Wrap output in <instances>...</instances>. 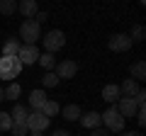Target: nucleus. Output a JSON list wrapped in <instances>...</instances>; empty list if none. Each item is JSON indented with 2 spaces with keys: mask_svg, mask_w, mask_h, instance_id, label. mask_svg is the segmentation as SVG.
Returning <instances> with one entry per match:
<instances>
[{
  "mask_svg": "<svg viewBox=\"0 0 146 136\" xmlns=\"http://www.w3.org/2000/svg\"><path fill=\"white\" fill-rule=\"evenodd\" d=\"M22 63L17 56H3L0 58V78L3 80H10V83H15V78L22 73Z\"/></svg>",
  "mask_w": 146,
  "mask_h": 136,
  "instance_id": "f257e3e1",
  "label": "nucleus"
},
{
  "mask_svg": "<svg viewBox=\"0 0 146 136\" xmlns=\"http://www.w3.org/2000/svg\"><path fill=\"white\" fill-rule=\"evenodd\" d=\"M20 39L25 46H36V42L42 39V24H36L34 20H25L20 24Z\"/></svg>",
  "mask_w": 146,
  "mask_h": 136,
  "instance_id": "f03ea898",
  "label": "nucleus"
},
{
  "mask_svg": "<svg viewBox=\"0 0 146 136\" xmlns=\"http://www.w3.org/2000/svg\"><path fill=\"white\" fill-rule=\"evenodd\" d=\"M100 121L105 124V129H107V131H124V121H127V119L117 112L115 105H110L107 110L100 114Z\"/></svg>",
  "mask_w": 146,
  "mask_h": 136,
  "instance_id": "7ed1b4c3",
  "label": "nucleus"
},
{
  "mask_svg": "<svg viewBox=\"0 0 146 136\" xmlns=\"http://www.w3.org/2000/svg\"><path fill=\"white\" fill-rule=\"evenodd\" d=\"M44 46H46V53H54L58 51V49H63V44H66V34H63L61 29H51L44 34Z\"/></svg>",
  "mask_w": 146,
  "mask_h": 136,
  "instance_id": "20e7f679",
  "label": "nucleus"
},
{
  "mask_svg": "<svg viewBox=\"0 0 146 136\" xmlns=\"http://www.w3.org/2000/svg\"><path fill=\"white\" fill-rule=\"evenodd\" d=\"M25 124H27V131H29V134H42V131L49 126V119L42 114V112H29V117H27Z\"/></svg>",
  "mask_w": 146,
  "mask_h": 136,
  "instance_id": "39448f33",
  "label": "nucleus"
},
{
  "mask_svg": "<svg viewBox=\"0 0 146 136\" xmlns=\"http://www.w3.org/2000/svg\"><path fill=\"white\" fill-rule=\"evenodd\" d=\"M56 78L58 80H63V78H73V75L78 73V63L73 61V58H66V61H61V63H56Z\"/></svg>",
  "mask_w": 146,
  "mask_h": 136,
  "instance_id": "423d86ee",
  "label": "nucleus"
},
{
  "mask_svg": "<svg viewBox=\"0 0 146 136\" xmlns=\"http://www.w3.org/2000/svg\"><path fill=\"white\" fill-rule=\"evenodd\" d=\"M115 107H117V112H119L124 119L127 117H136V110H139V105L134 102V97H119Z\"/></svg>",
  "mask_w": 146,
  "mask_h": 136,
  "instance_id": "0eeeda50",
  "label": "nucleus"
},
{
  "mask_svg": "<svg viewBox=\"0 0 146 136\" xmlns=\"http://www.w3.org/2000/svg\"><path fill=\"white\" fill-rule=\"evenodd\" d=\"M110 49H112V51H117V53L129 51V49H131L129 34H112V37H110Z\"/></svg>",
  "mask_w": 146,
  "mask_h": 136,
  "instance_id": "6e6552de",
  "label": "nucleus"
},
{
  "mask_svg": "<svg viewBox=\"0 0 146 136\" xmlns=\"http://www.w3.org/2000/svg\"><path fill=\"white\" fill-rule=\"evenodd\" d=\"M17 58H20L22 66H34V63L39 61V49H36V46H25V44H22Z\"/></svg>",
  "mask_w": 146,
  "mask_h": 136,
  "instance_id": "1a4fd4ad",
  "label": "nucleus"
},
{
  "mask_svg": "<svg viewBox=\"0 0 146 136\" xmlns=\"http://www.w3.org/2000/svg\"><path fill=\"white\" fill-rule=\"evenodd\" d=\"M80 124L85 126V129H100V124H102V121H100V112H95V110H90V112H85V114H80Z\"/></svg>",
  "mask_w": 146,
  "mask_h": 136,
  "instance_id": "9d476101",
  "label": "nucleus"
},
{
  "mask_svg": "<svg viewBox=\"0 0 146 136\" xmlns=\"http://www.w3.org/2000/svg\"><path fill=\"white\" fill-rule=\"evenodd\" d=\"M17 10H20L27 20H34V15L39 12V5H36V0H22V3H17Z\"/></svg>",
  "mask_w": 146,
  "mask_h": 136,
  "instance_id": "9b49d317",
  "label": "nucleus"
},
{
  "mask_svg": "<svg viewBox=\"0 0 146 136\" xmlns=\"http://www.w3.org/2000/svg\"><path fill=\"white\" fill-rule=\"evenodd\" d=\"M119 97H122L119 85L110 83V85H105V88H102V100H105V102H110V105H117V100H119Z\"/></svg>",
  "mask_w": 146,
  "mask_h": 136,
  "instance_id": "f8f14e48",
  "label": "nucleus"
},
{
  "mask_svg": "<svg viewBox=\"0 0 146 136\" xmlns=\"http://www.w3.org/2000/svg\"><path fill=\"white\" fill-rule=\"evenodd\" d=\"M27 117H29V110H27L25 105H20V102H15V107H12V112H10L12 124H25Z\"/></svg>",
  "mask_w": 146,
  "mask_h": 136,
  "instance_id": "ddd939ff",
  "label": "nucleus"
},
{
  "mask_svg": "<svg viewBox=\"0 0 146 136\" xmlns=\"http://www.w3.org/2000/svg\"><path fill=\"white\" fill-rule=\"evenodd\" d=\"M46 100H49V97H46L44 90H32V92H29V107H32V112H39Z\"/></svg>",
  "mask_w": 146,
  "mask_h": 136,
  "instance_id": "4468645a",
  "label": "nucleus"
},
{
  "mask_svg": "<svg viewBox=\"0 0 146 136\" xmlns=\"http://www.w3.org/2000/svg\"><path fill=\"white\" fill-rule=\"evenodd\" d=\"M139 83L136 80H131V78H124V83L119 85V92H122V97H136V92H139Z\"/></svg>",
  "mask_w": 146,
  "mask_h": 136,
  "instance_id": "2eb2a0df",
  "label": "nucleus"
},
{
  "mask_svg": "<svg viewBox=\"0 0 146 136\" xmlns=\"http://www.w3.org/2000/svg\"><path fill=\"white\" fill-rule=\"evenodd\" d=\"M39 112H42V114L46 117V119H51V117H56L58 112H61V107H58V102H56V100H46V102L42 105V110H39Z\"/></svg>",
  "mask_w": 146,
  "mask_h": 136,
  "instance_id": "dca6fc26",
  "label": "nucleus"
},
{
  "mask_svg": "<svg viewBox=\"0 0 146 136\" xmlns=\"http://www.w3.org/2000/svg\"><path fill=\"white\" fill-rule=\"evenodd\" d=\"M129 78H131V80H136V83L146 78V63H144V61H136L134 66L129 68Z\"/></svg>",
  "mask_w": 146,
  "mask_h": 136,
  "instance_id": "f3484780",
  "label": "nucleus"
},
{
  "mask_svg": "<svg viewBox=\"0 0 146 136\" xmlns=\"http://www.w3.org/2000/svg\"><path fill=\"white\" fill-rule=\"evenodd\" d=\"M61 114H63V119H68V121H78L83 112H80L78 105H66V107L61 110Z\"/></svg>",
  "mask_w": 146,
  "mask_h": 136,
  "instance_id": "a211bd4d",
  "label": "nucleus"
},
{
  "mask_svg": "<svg viewBox=\"0 0 146 136\" xmlns=\"http://www.w3.org/2000/svg\"><path fill=\"white\" fill-rule=\"evenodd\" d=\"M22 49V44L17 42V39H7L5 44H3V56H17Z\"/></svg>",
  "mask_w": 146,
  "mask_h": 136,
  "instance_id": "6ab92c4d",
  "label": "nucleus"
},
{
  "mask_svg": "<svg viewBox=\"0 0 146 136\" xmlns=\"http://www.w3.org/2000/svg\"><path fill=\"white\" fill-rule=\"evenodd\" d=\"M3 92H5V100H12V102H15V100L20 97L22 88H20V83H10V85H7L5 90H3Z\"/></svg>",
  "mask_w": 146,
  "mask_h": 136,
  "instance_id": "aec40b11",
  "label": "nucleus"
},
{
  "mask_svg": "<svg viewBox=\"0 0 146 136\" xmlns=\"http://www.w3.org/2000/svg\"><path fill=\"white\" fill-rule=\"evenodd\" d=\"M36 63H39L44 71H51L56 61H54V53H39V61H36Z\"/></svg>",
  "mask_w": 146,
  "mask_h": 136,
  "instance_id": "412c9836",
  "label": "nucleus"
},
{
  "mask_svg": "<svg viewBox=\"0 0 146 136\" xmlns=\"http://www.w3.org/2000/svg\"><path fill=\"white\" fill-rule=\"evenodd\" d=\"M15 10H17L15 0H0V15H12Z\"/></svg>",
  "mask_w": 146,
  "mask_h": 136,
  "instance_id": "4be33fe9",
  "label": "nucleus"
},
{
  "mask_svg": "<svg viewBox=\"0 0 146 136\" xmlns=\"http://www.w3.org/2000/svg\"><path fill=\"white\" fill-rule=\"evenodd\" d=\"M58 83H61V80L56 78V73H54V71H49L46 75H42V85H44V88H56Z\"/></svg>",
  "mask_w": 146,
  "mask_h": 136,
  "instance_id": "5701e85b",
  "label": "nucleus"
},
{
  "mask_svg": "<svg viewBox=\"0 0 146 136\" xmlns=\"http://www.w3.org/2000/svg\"><path fill=\"white\" fill-rule=\"evenodd\" d=\"M10 129H12L10 112H0V131H10Z\"/></svg>",
  "mask_w": 146,
  "mask_h": 136,
  "instance_id": "b1692460",
  "label": "nucleus"
},
{
  "mask_svg": "<svg viewBox=\"0 0 146 136\" xmlns=\"http://www.w3.org/2000/svg\"><path fill=\"white\" fill-rule=\"evenodd\" d=\"M129 39H131V44H134V42H141V39H144V27H141V24H134V27H131Z\"/></svg>",
  "mask_w": 146,
  "mask_h": 136,
  "instance_id": "393cba45",
  "label": "nucleus"
},
{
  "mask_svg": "<svg viewBox=\"0 0 146 136\" xmlns=\"http://www.w3.org/2000/svg\"><path fill=\"white\" fill-rule=\"evenodd\" d=\"M12 134H15V136H27V134H29V131H27V124H12Z\"/></svg>",
  "mask_w": 146,
  "mask_h": 136,
  "instance_id": "a878e982",
  "label": "nucleus"
},
{
  "mask_svg": "<svg viewBox=\"0 0 146 136\" xmlns=\"http://www.w3.org/2000/svg\"><path fill=\"white\" fill-rule=\"evenodd\" d=\"M90 136H110V131L107 129H93V131H90Z\"/></svg>",
  "mask_w": 146,
  "mask_h": 136,
  "instance_id": "bb28decb",
  "label": "nucleus"
},
{
  "mask_svg": "<svg viewBox=\"0 0 146 136\" xmlns=\"http://www.w3.org/2000/svg\"><path fill=\"white\" fill-rule=\"evenodd\" d=\"M51 136H71V134H68V131L66 129H56V131H54V134Z\"/></svg>",
  "mask_w": 146,
  "mask_h": 136,
  "instance_id": "cd10ccee",
  "label": "nucleus"
},
{
  "mask_svg": "<svg viewBox=\"0 0 146 136\" xmlns=\"http://www.w3.org/2000/svg\"><path fill=\"white\" fill-rule=\"evenodd\" d=\"M122 136H141V134H139V131H124Z\"/></svg>",
  "mask_w": 146,
  "mask_h": 136,
  "instance_id": "c85d7f7f",
  "label": "nucleus"
},
{
  "mask_svg": "<svg viewBox=\"0 0 146 136\" xmlns=\"http://www.w3.org/2000/svg\"><path fill=\"white\" fill-rule=\"evenodd\" d=\"M3 100H5V92H3V88H0V102H3Z\"/></svg>",
  "mask_w": 146,
  "mask_h": 136,
  "instance_id": "c756f323",
  "label": "nucleus"
}]
</instances>
